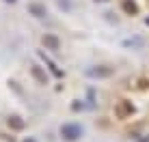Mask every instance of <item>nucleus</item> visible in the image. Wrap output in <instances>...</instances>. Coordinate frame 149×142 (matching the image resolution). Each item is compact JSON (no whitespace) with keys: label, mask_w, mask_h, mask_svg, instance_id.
Returning a JSON list of instances; mask_svg holds the SVG:
<instances>
[{"label":"nucleus","mask_w":149,"mask_h":142,"mask_svg":"<svg viewBox=\"0 0 149 142\" xmlns=\"http://www.w3.org/2000/svg\"><path fill=\"white\" fill-rule=\"evenodd\" d=\"M61 134L67 140H76L78 136H82V127H78V125H65V127L61 129Z\"/></svg>","instance_id":"f257e3e1"}]
</instances>
